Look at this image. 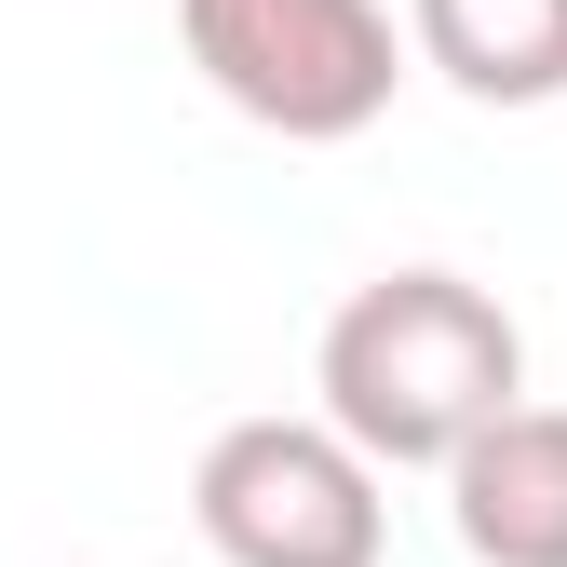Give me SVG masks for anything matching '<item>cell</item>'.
I'll return each mask as SVG.
<instances>
[{
	"instance_id": "cell-1",
	"label": "cell",
	"mask_w": 567,
	"mask_h": 567,
	"mask_svg": "<svg viewBox=\"0 0 567 567\" xmlns=\"http://www.w3.org/2000/svg\"><path fill=\"white\" fill-rule=\"evenodd\" d=\"M311 392L379 473H446L501 405H527V338L473 270H379L324 311Z\"/></svg>"
},
{
	"instance_id": "cell-2",
	"label": "cell",
	"mask_w": 567,
	"mask_h": 567,
	"mask_svg": "<svg viewBox=\"0 0 567 567\" xmlns=\"http://www.w3.org/2000/svg\"><path fill=\"white\" fill-rule=\"evenodd\" d=\"M176 41L257 135H284V150L365 135L392 109V82H405L392 0H176Z\"/></svg>"
},
{
	"instance_id": "cell-3",
	"label": "cell",
	"mask_w": 567,
	"mask_h": 567,
	"mask_svg": "<svg viewBox=\"0 0 567 567\" xmlns=\"http://www.w3.org/2000/svg\"><path fill=\"white\" fill-rule=\"evenodd\" d=\"M189 514L217 540V567H379V460L338 419H230L189 473Z\"/></svg>"
},
{
	"instance_id": "cell-4",
	"label": "cell",
	"mask_w": 567,
	"mask_h": 567,
	"mask_svg": "<svg viewBox=\"0 0 567 567\" xmlns=\"http://www.w3.org/2000/svg\"><path fill=\"white\" fill-rule=\"evenodd\" d=\"M446 514L473 567H567V405H501L446 460Z\"/></svg>"
},
{
	"instance_id": "cell-5",
	"label": "cell",
	"mask_w": 567,
	"mask_h": 567,
	"mask_svg": "<svg viewBox=\"0 0 567 567\" xmlns=\"http://www.w3.org/2000/svg\"><path fill=\"white\" fill-rule=\"evenodd\" d=\"M405 41L473 109H554L567 95V0H405Z\"/></svg>"
}]
</instances>
